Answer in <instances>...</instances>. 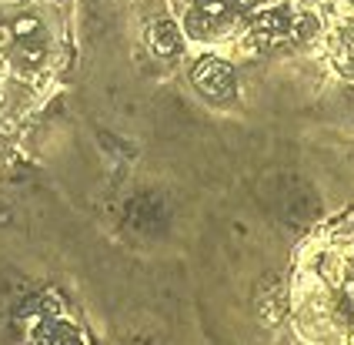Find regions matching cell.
<instances>
[{
  "mask_svg": "<svg viewBox=\"0 0 354 345\" xmlns=\"http://www.w3.org/2000/svg\"><path fill=\"white\" fill-rule=\"evenodd\" d=\"M191 78H194L197 87H201L207 98H214V101L227 98V94L234 91V74H231V67L221 61V57H201V61L194 64V71H191Z\"/></svg>",
  "mask_w": 354,
  "mask_h": 345,
  "instance_id": "cell-1",
  "label": "cell"
},
{
  "mask_svg": "<svg viewBox=\"0 0 354 345\" xmlns=\"http://www.w3.org/2000/svg\"><path fill=\"white\" fill-rule=\"evenodd\" d=\"M180 24L171 17H160V21L147 24V47L158 54V57H171L177 47H180Z\"/></svg>",
  "mask_w": 354,
  "mask_h": 345,
  "instance_id": "cell-2",
  "label": "cell"
},
{
  "mask_svg": "<svg viewBox=\"0 0 354 345\" xmlns=\"http://www.w3.org/2000/svg\"><path fill=\"white\" fill-rule=\"evenodd\" d=\"M217 24H221V21L204 17L194 3H191V7H184V17H180V34H187L191 41H211V44H217Z\"/></svg>",
  "mask_w": 354,
  "mask_h": 345,
  "instance_id": "cell-3",
  "label": "cell"
},
{
  "mask_svg": "<svg viewBox=\"0 0 354 345\" xmlns=\"http://www.w3.org/2000/svg\"><path fill=\"white\" fill-rule=\"evenodd\" d=\"M317 275H321V282L328 285V288H341V285L348 282V265L341 255H324L321 258V268H317Z\"/></svg>",
  "mask_w": 354,
  "mask_h": 345,
  "instance_id": "cell-4",
  "label": "cell"
},
{
  "mask_svg": "<svg viewBox=\"0 0 354 345\" xmlns=\"http://www.w3.org/2000/svg\"><path fill=\"white\" fill-rule=\"evenodd\" d=\"M10 27H14L17 41H34V37H40V17L37 14H30V10L17 14V17L10 21Z\"/></svg>",
  "mask_w": 354,
  "mask_h": 345,
  "instance_id": "cell-5",
  "label": "cell"
},
{
  "mask_svg": "<svg viewBox=\"0 0 354 345\" xmlns=\"http://www.w3.org/2000/svg\"><path fill=\"white\" fill-rule=\"evenodd\" d=\"M281 299H264V302L257 305L261 308V319H264V325H274L277 319H281Z\"/></svg>",
  "mask_w": 354,
  "mask_h": 345,
  "instance_id": "cell-6",
  "label": "cell"
},
{
  "mask_svg": "<svg viewBox=\"0 0 354 345\" xmlns=\"http://www.w3.org/2000/svg\"><path fill=\"white\" fill-rule=\"evenodd\" d=\"M17 47V34H14V27H10V21L0 24V54H10Z\"/></svg>",
  "mask_w": 354,
  "mask_h": 345,
  "instance_id": "cell-7",
  "label": "cell"
},
{
  "mask_svg": "<svg viewBox=\"0 0 354 345\" xmlns=\"http://www.w3.org/2000/svg\"><path fill=\"white\" fill-rule=\"evenodd\" d=\"M191 3H204V0H187V7H191Z\"/></svg>",
  "mask_w": 354,
  "mask_h": 345,
  "instance_id": "cell-8",
  "label": "cell"
}]
</instances>
